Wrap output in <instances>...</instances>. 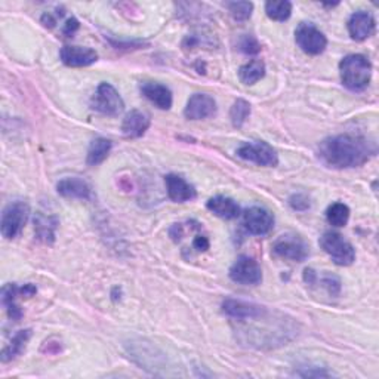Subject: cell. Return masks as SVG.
Instances as JSON below:
<instances>
[{
    "label": "cell",
    "instance_id": "obj_1",
    "mask_svg": "<svg viewBox=\"0 0 379 379\" xmlns=\"http://www.w3.org/2000/svg\"><path fill=\"white\" fill-rule=\"evenodd\" d=\"M319 159L334 169H348L365 165L376 154V144L365 136L344 133L320 143Z\"/></svg>",
    "mask_w": 379,
    "mask_h": 379
},
{
    "label": "cell",
    "instance_id": "obj_2",
    "mask_svg": "<svg viewBox=\"0 0 379 379\" xmlns=\"http://www.w3.org/2000/svg\"><path fill=\"white\" fill-rule=\"evenodd\" d=\"M341 82L347 89L358 92L368 88L372 79V64L368 57L360 54L347 55L339 62Z\"/></svg>",
    "mask_w": 379,
    "mask_h": 379
},
{
    "label": "cell",
    "instance_id": "obj_3",
    "mask_svg": "<svg viewBox=\"0 0 379 379\" xmlns=\"http://www.w3.org/2000/svg\"><path fill=\"white\" fill-rule=\"evenodd\" d=\"M322 249L332 258L336 265L347 267L356 260V251L350 242H347L339 233L327 231L320 237Z\"/></svg>",
    "mask_w": 379,
    "mask_h": 379
},
{
    "label": "cell",
    "instance_id": "obj_4",
    "mask_svg": "<svg viewBox=\"0 0 379 379\" xmlns=\"http://www.w3.org/2000/svg\"><path fill=\"white\" fill-rule=\"evenodd\" d=\"M273 253L283 260L302 263L309 255V246L300 234H283L273 245Z\"/></svg>",
    "mask_w": 379,
    "mask_h": 379
},
{
    "label": "cell",
    "instance_id": "obj_5",
    "mask_svg": "<svg viewBox=\"0 0 379 379\" xmlns=\"http://www.w3.org/2000/svg\"><path fill=\"white\" fill-rule=\"evenodd\" d=\"M30 208L26 202L9 203L2 214V222H0L2 236L5 238H15L24 229Z\"/></svg>",
    "mask_w": 379,
    "mask_h": 379
},
{
    "label": "cell",
    "instance_id": "obj_6",
    "mask_svg": "<svg viewBox=\"0 0 379 379\" xmlns=\"http://www.w3.org/2000/svg\"><path fill=\"white\" fill-rule=\"evenodd\" d=\"M91 107L92 110L102 114L119 116L125 109V102L122 97H120L119 92L114 89V86L102 82L91 99Z\"/></svg>",
    "mask_w": 379,
    "mask_h": 379
},
{
    "label": "cell",
    "instance_id": "obj_7",
    "mask_svg": "<svg viewBox=\"0 0 379 379\" xmlns=\"http://www.w3.org/2000/svg\"><path fill=\"white\" fill-rule=\"evenodd\" d=\"M237 156L258 166L274 167L279 163L278 153H275V150L270 144L264 141L246 143L243 145H240L237 150Z\"/></svg>",
    "mask_w": 379,
    "mask_h": 379
},
{
    "label": "cell",
    "instance_id": "obj_8",
    "mask_svg": "<svg viewBox=\"0 0 379 379\" xmlns=\"http://www.w3.org/2000/svg\"><path fill=\"white\" fill-rule=\"evenodd\" d=\"M295 40L308 55H320L327 46L326 36L312 23H301L297 27Z\"/></svg>",
    "mask_w": 379,
    "mask_h": 379
},
{
    "label": "cell",
    "instance_id": "obj_9",
    "mask_svg": "<svg viewBox=\"0 0 379 379\" xmlns=\"http://www.w3.org/2000/svg\"><path fill=\"white\" fill-rule=\"evenodd\" d=\"M230 279L234 283L255 286L260 285L263 280V270L253 258L242 255L237 258V261L230 268Z\"/></svg>",
    "mask_w": 379,
    "mask_h": 379
},
{
    "label": "cell",
    "instance_id": "obj_10",
    "mask_svg": "<svg viewBox=\"0 0 379 379\" xmlns=\"http://www.w3.org/2000/svg\"><path fill=\"white\" fill-rule=\"evenodd\" d=\"M243 226L253 236H265L273 230L274 216L260 206H253L243 214Z\"/></svg>",
    "mask_w": 379,
    "mask_h": 379
},
{
    "label": "cell",
    "instance_id": "obj_11",
    "mask_svg": "<svg viewBox=\"0 0 379 379\" xmlns=\"http://www.w3.org/2000/svg\"><path fill=\"white\" fill-rule=\"evenodd\" d=\"M38 289L34 285H24L23 287H18L16 285H6L2 289V302L8 309V316L15 320V322H20L23 317V309L21 307L16 304V298L18 297H33L36 294Z\"/></svg>",
    "mask_w": 379,
    "mask_h": 379
},
{
    "label": "cell",
    "instance_id": "obj_12",
    "mask_svg": "<svg viewBox=\"0 0 379 379\" xmlns=\"http://www.w3.org/2000/svg\"><path fill=\"white\" fill-rule=\"evenodd\" d=\"M222 312L227 316L233 317L234 320L245 322V320H253V319L263 317L267 313V309L265 307L256 305L252 302L229 298L222 302Z\"/></svg>",
    "mask_w": 379,
    "mask_h": 379
},
{
    "label": "cell",
    "instance_id": "obj_13",
    "mask_svg": "<svg viewBox=\"0 0 379 379\" xmlns=\"http://www.w3.org/2000/svg\"><path fill=\"white\" fill-rule=\"evenodd\" d=\"M216 101L208 94H194L188 99L184 116L188 120H203L215 116Z\"/></svg>",
    "mask_w": 379,
    "mask_h": 379
},
{
    "label": "cell",
    "instance_id": "obj_14",
    "mask_svg": "<svg viewBox=\"0 0 379 379\" xmlns=\"http://www.w3.org/2000/svg\"><path fill=\"white\" fill-rule=\"evenodd\" d=\"M347 26H348L350 36L357 42H363L369 39L375 33L376 23L372 13L366 11H358L350 16Z\"/></svg>",
    "mask_w": 379,
    "mask_h": 379
},
{
    "label": "cell",
    "instance_id": "obj_15",
    "mask_svg": "<svg viewBox=\"0 0 379 379\" xmlns=\"http://www.w3.org/2000/svg\"><path fill=\"white\" fill-rule=\"evenodd\" d=\"M165 184H166L169 199L175 203H185V202L196 199L197 196L196 188L180 175H175V174L166 175Z\"/></svg>",
    "mask_w": 379,
    "mask_h": 379
},
{
    "label": "cell",
    "instance_id": "obj_16",
    "mask_svg": "<svg viewBox=\"0 0 379 379\" xmlns=\"http://www.w3.org/2000/svg\"><path fill=\"white\" fill-rule=\"evenodd\" d=\"M61 61L67 67H88L98 60V54L91 48L64 46L60 53Z\"/></svg>",
    "mask_w": 379,
    "mask_h": 379
},
{
    "label": "cell",
    "instance_id": "obj_17",
    "mask_svg": "<svg viewBox=\"0 0 379 379\" xmlns=\"http://www.w3.org/2000/svg\"><path fill=\"white\" fill-rule=\"evenodd\" d=\"M143 95L160 110L172 107V92L167 86L156 82H145L141 84Z\"/></svg>",
    "mask_w": 379,
    "mask_h": 379
},
{
    "label": "cell",
    "instance_id": "obj_18",
    "mask_svg": "<svg viewBox=\"0 0 379 379\" xmlns=\"http://www.w3.org/2000/svg\"><path fill=\"white\" fill-rule=\"evenodd\" d=\"M148 128H150V117L140 110L129 111L125 116L122 123V132L126 138H129V140L143 136Z\"/></svg>",
    "mask_w": 379,
    "mask_h": 379
},
{
    "label": "cell",
    "instance_id": "obj_19",
    "mask_svg": "<svg viewBox=\"0 0 379 379\" xmlns=\"http://www.w3.org/2000/svg\"><path fill=\"white\" fill-rule=\"evenodd\" d=\"M57 192L62 197L67 199H80L89 200L91 199V187L88 182H84L80 178H64L57 184Z\"/></svg>",
    "mask_w": 379,
    "mask_h": 379
},
{
    "label": "cell",
    "instance_id": "obj_20",
    "mask_svg": "<svg viewBox=\"0 0 379 379\" xmlns=\"http://www.w3.org/2000/svg\"><path fill=\"white\" fill-rule=\"evenodd\" d=\"M206 208L222 219H234L240 215V206L237 204V202L226 196H216L209 199L208 203H206Z\"/></svg>",
    "mask_w": 379,
    "mask_h": 379
},
{
    "label": "cell",
    "instance_id": "obj_21",
    "mask_svg": "<svg viewBox=\"0 0 379 379\" xmlns=\"http://www.w3.org/2000/svg\"><path fill=\"white\" fill-rule=\"evenodd\" d=\"M58 227V218L54 215H46L39 212L34 218V231L42 242L50 245L55 242V231Z\"/></svg>",
    "mask_w": 379,
    "mask_h": 379
},
{
    "label": "cell",
    "instance_id": "obj_22",
    "mask_svg": "<svg viewBox=\"0 0 379 379\" xmlns=\"http://www.w3.org/2000/svg\"><path fill=\"white\" fill-rule=\"evenodd\" d=\"M111 141L107 140V138H95V140L91 143L89 150H88V158H86V162H88L89 166H98L99 163L104 162L107 156L111 151Z\"/></svg>",
    "mask_w": 379,
    "mask_h": 379
},
{
    "label": "cell",
    "instance_id": "obj_23",
    "mask_svg": "<svg viewBox=\"0 0 379 379\" xmlns=\"http://www.w3.org/2000/svg\"><path fill=\"white\" fill-rule=\"evenodd\" d=\"M265 76V64L261 60H252L240 67L238 79L245 84H255Z\"/></svg>",
    "mask_w": 379,
    "mask_h": 379
},
{
    "label": "cell",
    "instance_id": "obj_24",
    "mask_svg": "<svg viewBox=\"0 0 379 379\" xmlns=\"http://www.w3.org/2000/svg\"><path fill=\"white\" fill-rule=\"evenodd\" d=\"M30 338H31V331L30 329L20 331L18 334H15L13 338L11 339V342L8 344V346L2 351V361H5V363H6V361L15 358L18 354H21L23 350L26 348Z\"/></svg>",
    "mask_w": 379,
    "mask_h": 379
},
{
    "label": "cell",
    "instance_id": "obj_25",
    "mask_svg": "<svg viewBox=\"0 0 379 379\" xmlns=\"http://www.w3.org/2000/svg\"><path fill=\"white\" fill-rule=\"evenodd\" d=\"M326 219L334 227H346L350 219V208L341 202L332 203L326 211Z\"/></svg>",
    "mask_w": 379,
    "mask_h": 379
},
{
    "label": "cell",
    "instance_id": "obj_26",
    "mask_svg": "<svg viewBox=\"0 0 379 379\" xmlns=\"http://www.w3.org/2000/svg\"><path fill=\"white\" fill-rule=\"evenodd\" d=\"M265 12L274 21H286L292 13V4L287 0H271L265 4Z\"/></svg>",
    "mask_w": 379,
    "mask_h": 379
},
{
    "label": "cell",
    "instance_id": "obj_27",
    "mask_svg": "<svg viewBox=\"0 0 379 379\" xmlns=\"http://www.w3.org/2000/svg\"><path fill=\"white\" fill-rule=\"evenodd\" d=\"M249 116H251V104L248 101L238 98L230 110V119L233 126L242 128Z\"/></svg>",
    "mask_w": 379,
    "mask_h": 379
},
{
    "label": "cell",
    "instance_id": "obj_28",
    "mask_svg": "<svg viewBox=\"0 0 379 379\" xmlns=\"http://www.w3.org/2000/svg\"><path fill=\"white\" fill-rule=\"evenodd\" d=\"M227 8L236 21L249 20L253 11V5L251 2H230L227 4Z\"/></svg>",
    "mask_w": 379,
    "mask_h": 379
},
{
    "label": "cell",
    "instance_id": "obj_29",
    "mask_svg": "<svg viewBox=\"0 0 379 379\" xmlns=\"http://www.w3.org/2000/svg\"><path fill=\"white\" fill-rule=\"evenodd\" d=\"M238 49L246 55H256V54L261 53V43L258 42V39L255 36L245 34V36H242L238 40Z\"/></svg>",
    "mask_w": 379,
    "mask_h": 379
},
{
    "label": "cell",
    "instance_id": "obj_30",
    "mask_svg": "<svg viewBox=\"0 0 379 379\" xmlns=\"http://www.w3.org/2000/svg\"><path fill=\"white\" fill-rule=\"evenodd\" d=\"M322 285L327 289V292L332 297H338L339 292H341V280L336 278L334 274H324L322 278Z\"/></svg>",
    "mask_w": 379,
    "mask_h": 379
},
{
    "label": "cell",
    "instance_id": "obj_31",
    "mask_svg": "<svg viewBox=\"0 0 379 379\" xmlns=\"http://www.w3.org/2000/svg\"><path fill=\"white\" fill-rule=\"evenodd\" d=\"M289 204L295 211H307L309 208V200L304 194H294L289 199Z\"/></svg>",
    "mask_w": 379,
    "mask_h": 379
},
{
    "label": "cell",
    "instance_id": "obj_32",
    "mask_svg": "<svg viewBox=\"0 0 379 379\" xmlns=\"http://www.w3.org/2000/svg\"><path fill=\"white\" fill-rule=\"evenodd\" d=\"M61 16H64V12H45L42 15V24L48 28H53L55 27V24L58 23V18H61Z\"/></svg>",
    "mask_w": 379,
    "mask_h": 379
},
{
    "label": "cell",
    "instance_id": "obj_33",
    "mask_svg": "<svg viewBox=\"0 0 379 379\" xmlns=\"http://www.w3.org/2000/svg\"><path fill=\"white\" fill-rule=\"evenodd\" d=\"M211 243H209V238L206 237L204 234H197L194 238H193V248L197 251V252H206L209 249Z\"/></svg>",
    "mask_w": 379,
    "mask_h": 379
},
{
    "label": "cell",
    "instance_id": "obj_34",
    "mask_svg": "<svg viewBox=\"0 0 379 379\" xmlns=\"http://www.w3.org/2000/svg\"><path fill=\"white\" fill-rule=\"evenodd\" d=\"M80 24L79 21L75 18V16H72V18H68L64 28H62V34L65 38H73V34L79 30Z\"/></svg>",
    "mask_w": 379,
    "mask_h": 379
}]
</instances>
